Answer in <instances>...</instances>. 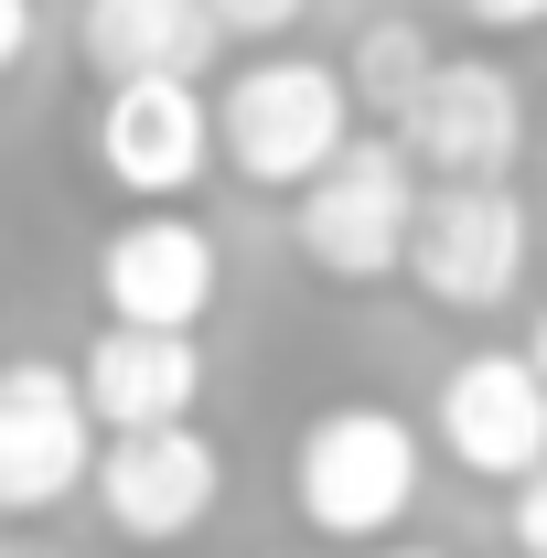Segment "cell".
Returning a JSON list of instances; mask_svg holds the SVG:
<instances>
[{
  "mask_svg": "<svg viewBox=\"0 0 547 558\" xmlns=\"http://www.w3.org/2000/svg\"><path fill=\"white\" fill-rule=\"evenodd\" d=\"M312 0H205V22L215 33H247V44H269V33H290Z\"/></svg>",
  "mask_w": 547,
  "mask_h": 558,
  "instance_id": "obj_14",
  "label": "cell"
},
{
  "mask_svg": "<svg viewBox=\"0 0 547 558\" xmlns=\"http://www.w3.org/2000/svg\"><path fill=\"white\" fill-rule=\"evenodd\" d=\"M215 290H226V258H215V236H205L183 205L130 215V226L97 247V301H108V323L194 333V323L215 312Z\"/></svg>",
  "mask_w": 547,
  "mask_h": 558,
  "instance_id": "obj_10",
  "label": "cell"
},
{
  "mask_svg": "<svg viewBox=\"0 0 547 558\" xmlns=\"http://www.w3.org/2000/svg\"><path fill=\"white\" fill-rule=\"evenodd\" d=\"M505 558H515V548H505Z\"/></svg>",
  "mask_w": 547,
  "mask_h": 558,
  "instance_id": "obj_18",
  "label": "cell"
},
{
  "mask_svg": "<svg viewBox=\"0 0 547 558\" xmlns=\"http://www.w3.org/2000/svg\"><path fill=\"white\" fill-rule=\"evenodd\" d=\"M376 558H440V548H376Z\"/></svg>",
  "mask_w": 547,
  "mask_h": 558,
  "instance_id": "obj_17",
  "label": "cell"
},
{
  "mask_svg": "<svg viewBox=\"0 0 547 558\" xmlns=\"http://www.w3.org/2000/svg\"><path fill=\"white\" fill-rule=\"evenodd\" d=\"M86 462H97V418L75 398V376L44 354L0 365V526H33L65 494H86Z\"/></svg>",
  "mask_w": 547,
  "mask_h": 558,
  "instance_id": "obj_7",
  "label": "cell"
},
{
  "mask_svg": "<svg viewBox=\"0 0 547 558\" xmlns=\"http://www.w3.org/2000/svg\"><path fill=\"white\" fill-rule=\"evenodd\" d=\"M215 161V130H205V86L194 75H130L97 97V172L139 194V205H183Z\"/></svg>",
  "mask_w": 547,
  "mask_h": 558,
  "instance_id": "obj_9",
  "label": "cell"
},
{
  "mask_svg": "<svg viewBox=\"0 0 547 558\" xmlns=\"http://www.w3.org/2000/svg\"><path fill=\"white\" fill-rule=\"evenodd\" d=\"M418 429L398 409H323L301 429V462H290V494H301V526L333 537V548H376L398 515L418 505Z\"/></svg>",
  "mask_w": 547,
  "mask_h": 558,
  "instance_id": "obj_2",
  "label": "cell"
},
{
  "mask_svg": "<svg viewBox=\"0 0 547 558\" xmlns=\"http://www.w3.org/2000/svg\"><path fill=\"white\" fill-rule=\"evenodd\" d=\"M65 376L86 398V418H97V440L108 429H161V418H194V398H205V344L150 333V323H108Z\"/></svg>",
  "mask_w": 547,
  "mask_h": 558,
  "instance_id": "obj_11",
  "label": "cell"
},
{
  "mask_svg": "<svg viewBox=\"0 0 547 558\" xmlns=\"http://www.w3.org/2000/svg\"><path fill=\"white\" fill-rule=\"evenodd\" d=\"M398 269L418 279L429 312H462V323L505 312L526 290V205H515V183H418Z\"/></svg>",
  "mask_w": 547,
  "mask_h": 558,
  "instance_id": "obj_4",
  "label": "cell"
},
{
  "mask_svg": "<svg viewBox=\"0 0 547 558\" xmlns=\"http://www.w3.org/2000/svg\"><path fill=\"white\" fill-rule=\"evenodd\" d=\"M215 33L205 0H86L75 11V54L97 86H130V75H205L215 65Z\"/></svg>",
  "mask_w": 547,
  "mask_h": 558,
  "instance_id": "obj_12",
  "label": "cell"
},
{
  "mask_svg": "<svg viewBox=\"0 0 547 558\" xmlns=\"http://www.w3.org/2000/svg\"><path fill=\"white\" fill-rule=\"evenodd\" d=\"M409 215H418V172L409 150L387 130H354L290 194V236H301V258L343 290H376V279H398V247H409Z\"/></svg>",
  "mask_w": 547,
  "mask_h": 558,
  "instance_id": "obj_3",
  "label": "cell"
},
{
  "mask_svg": "<svg viewBox=\"0 0 547 558\" xmlns=\"http://www.w3.org/2000/svg\"><path fill=\"white\" fill-rule=\"evenodd\" d=\"M462 22H483V33H537L547 0H462Z\"/></svg>",
  "mask_w": 547,
  "mask_h": 558,
  "instance_id": "obj_15",
  "label": "cell"
},
{
  "mask_svg": "<svg viewBox=\"0 0 547 558\" xmlns=\"http://www.w3.org/2000/svg\"><path fill=\"white\" fill-rule=\"evenodd\" d=\"M429 65H440V54H429V33H418V22H365V33L343 44L333 75H343V97H354V119L376 108V130H387V119L418 97V75H429Z\"/></svg>",
  "mask_w": 547,
  "mask_h": 558,
  "instance_id": "obj_13",
  "label": "cell"
},
{
  "mask_svg": "<svg viewBox=\"0 0 547 558\" xmlns=\"http://www.w3.org/2000/svg\"><path fill=\"white\" fill-rule=\"evenodd\" d=\"M86 494L108 505V526L130 548H183L226 494V451H215L194 418H161V429H108L97 462H86Z\"/></svg>",
  "mask_w": 547,
  "mask_h": 558,
  "instance_id": "obj_6",
  "label": "cell"
},
{
  "mask_svg": "<svg viewBox=\"0 0 547 558\" xmlns=\"http://www.w3.org/2000/svg\"><path fill=\"white\" fill-rule=\"evenodd\" d=\"M215 161L258 194H301L343 140H354V97L323 54H258V65L226 75V97L205 108Z\"/></svg>",
  "mask_w": 547,
  "mask_h": 558,
  "instance_id": "obj_1",
  "label": "cell"
},
{
  "mask_svg": "<svg viewBox=\"0 0 547 558\" xmlns=\"http://www.w3.org/2000/svg\"><path fill=\"white\" fill-rule=\"evenodd\" d=\"M429 409H440L429 429H440V451H451L462 473H483V484L547 473V376H537V354H515V344L462 354Z\"/></svg>",
  "mask_w": 547,
  "mask_h": 558,
  "instance_id": "obj_8",
  "label": "cell"
},
{
  "mask_svg": "<svg viewBox=\"0 0 547 558\" xmlns=\"http://www.w3.org/2000/svg\"><path fill=\"white\" fill-rule=\"evenodd\" d=\"M33 54V0H0V75Z\"/></svg>",
  "mask_w": 547,
  "mask_h": 558,
  "instance_id": "obj_16",
  "label": "cell"
},
{
  "mask_svg": "<svg viewBox=\"0 0 547 558\" xmlns=\"http://www.w3.org/2000/svg\"><path fill=\"white\" fill-rule=\"evenodd\" d=\"M387 140L409 150L418 183H505L515 172V150H526V86L505 65H429L418 75V97L387 119Z\"/></svg>",
  "mask_w": 547,
  "mask_h": 558,
  "instance_id": "obj_5",
  "label": "cell"
}]
</instances>
